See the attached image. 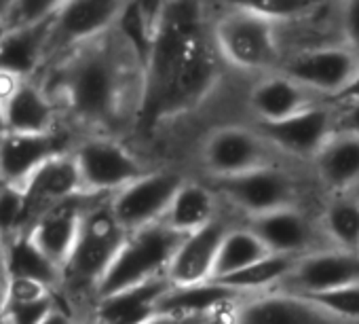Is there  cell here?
Listing matches in <instances>:
<instances>
[{
    "label": "cell",
    "instance_id": "1",
    "mask_svg": "<svg viewBox=\"0 0 359 324\" xmlns=\"http://www.w3.org/2000/svg\"><path fill=\"white\" fill-rule=\"evenodd\" d=\"M218 62L205 41L197 0H169L158 11L150 60L144 66L140 125L152 129L195 108L214 87Z\"/></svg>",
    "mask_w": 359,
    "mask_h": 324
},
{
    "label": "cell",
    "instance_id": "2",
    "mask_svg": "<svg viewBox=\"0 0 359 324\" xmlns=\"http://www.w3.org/2000/svg\"><path fill=\"white\" fill-rule=\"evenodd\" d=\"M91 43L57 56L34 79L60 112L64 108L79 121L104 125L118 115L123 79L114 56Z\"/></svg>",
    "mask_w": 359,
    "mask_h": 324
},
{
    "label": "cell",
    "instance_id": "3",
    "mask_svg": "<svg viewBox=\"0 0 359 324\" xmlns=\"http://www.w3.org/2000/svg\"><path fill=\"white\" fill-rule=\"evenodd\" d=\"M129 231L108 204H87L74 248L62 267V288L95 292L102 276L114 261Z\"/></svg>",
    "mask_w": 359,
    "mask_h": 324
},
{
    "label": "cell",
    "instance_id": "4",
    "mask_svg": "<svg viewBox=\"0 0 359 324\" xmlns=\"http://www.w3.org/2000/svg\"><path fill=\"white\" fill-rule=\"evenodd\" d=\"M182 238V233L173 231L165 223H152L148 227L131 231L116 252L114 261L102 276L93 292L95 301L161 278L158 273L167 269Z\"/></svg>",
    "mask_w": 359,
    "mask_h": 324
},
{
    "label": "cell",
    "instance_id": "5",
    "mask_svg": "<svg viewBox=\"0 0 359 324\" xmlns=\"http://www.w3.org/2000/svg\"><path fill=\"white\" fill-rule=\"evenodd\" d=\"M125 5L127 0H66L49 24L45 66L57 56L102 37L116 24Z\"/></svg>",
    "mask_w": 359,
    "mask_h": 324
},
{
    "label": "cell",
    "instance_id": "6",
    "mask_svg": "<svg viewBox=\"0 0 359 324\" xmlns=\"http://www.w3.org/2000/svg\"><path fill=\"white\" fill-rule=\"evenodd\" d=\"M81 172L83 189L91 195L116 193L148 174L140 161L110 138H87L72 150Z\"/></svg>",
    "mask_w": 359,
    "mask_h": 324
},
{
    "label": "cell",
    "instance_id": "7",
    "mask_svg": "<svg viewBox=\"0 0 359 324\" xmlns=\"http://www.w3.org/2000/svg\"><path fill=\"white\" fill-rule=\"evenodd\" d=\"M216 43L220 53L245 70L266 68L277 60V41L271 20L250 11L235 9L216 24Z\"/></svg>",
    "mask_w": 359,
    "mask_h": 324
},
{
    "label": "cell",
    "instance_id": "8",
    "mask_svg": "<svg viewBox=\"0 0 359 324\" xmlns=\"http://www.w3.org/2000/svg\"><path fill=\"white\" fill-rule=\"evenodd\" d=\"M182 176L173 172L144 174L114 193L110 200L112 212L129 233L158 223V219L169 210L173 195L182 187Z\"/></svg>",
    "mask_w": 359,
    "mask_h": 324
},
{
    "label": "cell",
    "instance_id": "9",
    "mask_svg": "<svg viewBox=\"0 0 359 324\" xmlns=\"http://www.w3.org/2000/svg\"><path fill=\"white\" fill-rule=\"evenodd\" d=\"M22 189L26 195V210H24V223H22V233H24L49 208L85 193L72 150H64L47 159L43 166H39L28 176Z\"/></svg>",
    "mask_w": 359,
    "mask_h": 324
},
{
    "label": "cell",
    "instance_id": "10",
    "mask_svg": "<svg viewBox=\"0 0 359 324\" xmlns=\"http://www.w3.org/2000/svg\"><path fill=\"white\" fill-rule=\"evenodd\" d=\"M220 191L252 216L290 208L294 200L292 179L269 166H260L239 176L220 179Z\"/></svg>",
    "mask_w": 359,
    "mask_h": 324
},
{
    "label": "cell",
    "instance_id": "11",
    "mask_svg": "<svg viewBox=\"0 0 359 324\" xmlns=\"http://www.w3.org/2000/svg\"><path fill=\"white\" fill-rule=\"evenodd\" d=\"M64 150H68L66 136L60 129L47 134H0V181L22 187L39 166Z\"/></svg>",
    "mask_w": 359,
    "mask_h": 324
},
{
    "label": "cell",
    "instance_id": "12",
    "mask_svg": "<svg viewBox=\"0 0 359 324\" xmlns=\"http://www.w3.org/2000/svg\"><path fill=\"white\" fill-rule=\"evenodd\" d=\"M224 235L226 229L216 219L210 225L184 235L167 265V280L173 286H191L212 280Z\"/></svg>",
    "mask_w": 359,
    "mask_h": 324
},
{
    "label": "cell",
    "instance_id": "13",
    "mask_svg": "<svg viewBox=\"0 0 359 324\" xmlns=\"http://www.w3.org/2000/svg\"><path fill=\"white\" fill-rule=\"evenodd\" d=\"M205 166L218 179H231L264 166V146L245 127H222L205 144Z\"/></svg>",
    "mask_w": 359,
    "mask_h": 324
},
{
    "label": "cell",
    "instance_id": "14",
    "mask_svg": "<svg viewBox=\"0 0 359 324\" xmlns=\"http://www.w3.org/2000/svg\"><path fill=\"white\" fill-rule=\"evenodd\" d=\"M260 134L285 153L317 155L330 140L332 119L323 108H302L279 121H260Z\"/></svg>",
    "mask_w": 359,
    "mask_h": 324
},
{
    "label": "cell",
    "instance_id": "15",
    "mask_svg": "<svg viewBox=\"0 0 359 324\" xmlns=\"http://www.w3.org/2000/svg\"><path fill=\"white\" fill-rule=\"evenodd\" d=\"M169 288V280L154 278L150 282L97 299L89 324H148L158 316V301Z\"/></svg>",
    "mask_w": 359,
    "mask_h": 324
},
{
    "label": "cell",
    "instance_id": "16",
    "mask_svg": "<svg viewBox=\"0 0 359 324\" xmlns=\"http://www.w3.org/2000/svg\"><path fill=\"white\" fill-rule=\"evenodd\" d=\"M87 195L83 193L76 197H70L53 208H49L43 216L36 219V223L28 229L30 238L36 242V246L53 259L60 267L68 261L79 229H81V219L87 208Z\"/></svg>",
    "mask_w": 359,
    "mask_h": 324
},
{
    "label": "cell",
    "instance_id": "17",
    "mask_svg": "<svg viewBox=\"0 0 359 324\" xmlns=\"http://www.w3.org/2000/svg\"><path fill=\"white\" fill-rule=\"evenodd\" d=\"M355 70V56L340 47L306 51L294 58L287 66L292 81L327 93H338L351 81Z\"/></svg>",
    "mask_w": 359,
    "mask_h": 324
},
{
    "label": "cell",
    "instance_id": "18",
    "mask_svg": "<svg viewBox=\"0 0 359 324\" xmlns=\"http://www.w3.org/2000/svg\"><path fill=\"white\" fill-rule=\"evenodd\" d=\"M233 324H336L334 316L296 294H271L241 305Z\"/></svg>",
    "mask_w": 359,
    "mask_h": 324
},
{
    "label": "cell",
    "instance_id": "19",
    "mask_svg": "<svg viewBox=\"0 0 359 324\" xmlns=\"http://www.w3.org/2000/svg\"><path fill=\"white\" fill-rule=\"evenodd\" d=\"M292 276L300 294L353 284L359 282V254L348 250L309 254L294 267Z\"/></svg>",
    "mask_w": 359,
    "mask_h": 324
},
{
    "label": "cell",
    "instance_id": "20",
    "mask_svg": "<svg viewBox=\"0 0 359 324\" xmlns=\"http://www.w3.org/2000/svg\"><path fill=\"white\" fill-rule=\"evenodd\" d=\"M7 129L22 134H47L57 129L60 110L41 81L26 79L5 108Z\"/></svg>",
    "mask_w": 359,
    "mask_h": 324
},
{
    "label": "cell",
    "instance_id": "21",
    "mask_svg": "<svg viewBox=\"0 0 359 324\" xmlns=\"http://www.w3.org/2000/svg\"><path fill=\"white\" fill-rule=\"evenodd\" d=\"M49 24L51 20L11 28L7 39L0 43V68L15 72L24 79H34L47 60Z\"/></svg>",
    "mask_w": 359,
    "mask_h": 324
},
{
    "label": "cell",
    "instance_id": "22",
    "mask_svg": "<svg viewBox=\"0 0 359 324\" xmlns=\"http://www.w3.org/2000/svg\"><path fill=\"white\" fill-rule=\"evenodd\" d=\"M239 290L218 282L208 280L191 286H173L158 301V316H197L203 318L224 303L233 301Z\"/></svg>",
    "mask_w": 359,
    "mask_h": 324
},
{
    "label": "cell",
    "instance_id": "23",
    "mask_svg": "<svg viewBox=\"0 0 359 324\" xmlns=\"http://www.w3.org/2000/svg\"><path fill=\"white\" fill-rule=\"evenodd\" d=\"M250 229L262 240L269 252L277 254H294L306 248L313 235L306 219L292 208H281L254 216Z\"/></svg>",
    "mask_w": 359,
    "mask_h": 324
},
{
    "label": "cell",
    "instance_id": "24",
    "mask_svg": "<svg viewBox=\"0 0 359 324\" xmlns=\"http://www.w3.org/2000/svg\"><path fill=\"white\" fill-rule=\"evenodd\" d=\"M317 170L321 181L336 191L355 185L359 181V136L330 138L317 153Z\"/></svg>",
    "mask_w": 359,
    "mask_h": 324
},
{
    "label": "cell",
    "instance_id": "25",
    "mask_svg": "<svg viewBox=\"0 0 359 324\" xmlns=\"http://www.w3.org/2000/svg\"><path fill=\"white\" fill-rule=\"evenodd\" d=\"M9 242V259H7V278H32L47 284L53 290L62 288V267L49 259L28 231L15 233Z\"/></svg>",
    "mask_w": 359,
    "mask_h": 324
},
{
    "label": "cell",
    "instance_id": "26",
    "mask_svg": "<svg viewBox=\"0 0 359 324\" xmlns=\"http://www.w3.org/2000/svg\"><path fill=\"white\" fill-rule=\"evenodd\" d=\"M214 197L212 193L195 183H182L173 195V202L169 210L165 212V225H169L173 231L189 235L214 221Z\"/></svg>",
    "mask_w": 359,
    "mask_h": 324
},
{
    "label": "cell",
    "instance_id": "27",
    "mask_svg": "<svg viewBox=\"0 0 359 324\" xmlns=\"http://www.w3.org/2000/svg\"><path fill=\"white\" fill-rule=\"evenodd\" d=\"M250 104L260 121H279L304 108V96L292 79H266L254 87Z\"/></svg>",
    "mask_w": 359,
    "mask_h": 324
},
{
    "label": "cell",
    "instance_id": "28",
    "mask_svg": "<svg viewBox=\"0 0 359 324\" xmlns=\"http://www.w3.org/2000/svg\"><path fill=\"white\" fill-rule=\"evenodd\" d=\"M266 254H269V248L262 244V240L252 229L226 231V235L220 244V250H218V259H216L212 280L231 276V273L260 261Z\"/></svg>",
    "mask_w": 359,
    "mask_h": 324
},
{
    "label": "cell",
    "instance_id": "29",
    "mask_svg": "<svg viewBox=\"0 0 359 324\" xmlns=\"http://www.w3.org/2000/svg\"><path fill=\"white\" fill-rule=\"evenodd\" d=\"M294 259L292 254H277V252H269L266 257H262L260 261L231 273L224 278H216L218 282L243 292V290H254V288H264L271 286L279 280H283L285 276H290L294 271Z\"/></svg>",
    "mask_w": 359,
    "mask_h": 324
},
{
    "label": "cell",
    "instance_id": "30",
    "mask_svg": "<svg viewBox=\"0 0 359 324\" xmlns=\"http://www.w3.org/2000/svg\"><path fill=\"white\" fill-rule=\"evenodd\" d=\"M116 24H118V30H121L125 43L131 47L135 60L144 68L148 64V60H150V51H152V43H154V26H156V20L152 22L146 15V7H144L142 0H127V5L121 11Z\"/></svg>",
    "mask_w": 359,
    "mask_h": 324
},
{
    "label": "cell",
    "instance_id": "31",
    "mask_svg": "<svg viewBox=\"0 0 359 324\" xmlns=\"http://www.w3.org/2000/svg\"><path fill=\"white\" fill-rule=\"evenodd\" d=\"M325 231L340 246V250H359V202L338 197L323 214Z\"/></svg>",
    "mask_w": 359,
    "mask_h": 324
},
{
    "label": "cell",
    "instance_id": "32",
    "mask_svg": "<svg viewBox=\"0 0 359 324\" xmlns=\"http://www.w3.org/2000/svg\"><path fill=\"white\" fill-rule=\"evenodd\" d=\"M321 307L325 313L344 320H359V282L336 286L321 292H304L300 294Z\"/></svg>",
    "mask_w": 359,
    "mask_h": 324
},
{
    "label": "cell",
    "instance_id": "33",
    "mask_svg": "<svg viewBox=\"0 0 359 324\" xmlns=\"http://www.w3.org/2000/svg\"><path fill=\"white\" fill-rule=\"evenodd\" d=\"M233 9L250 11L266 20H292L311 11L317 0H222Z\"/></svg>",
    "mask_w": 359,
    "mask_h": 324
},
{
    "label": "cell",
    "instance_id": "34",
    "mask_svg": "<svg viewBox=\"0 0 359 324\" xmlns=\"http://www.w3.org/2000/svg\"><path fill=\"white\" fill-rule=\"evenodd\" d=\"M26 210V195L24 189L18 185H5L0 189V233L7 240L15 233H22Z\"/></svg>",
    "mask_w": 359,
    "mask_h": 324
},
{
    "label": "cell",
    "instance_id": "35",
    "mask_svg": "<svg viewBox=\"0 0 359 324\" xmlns=\"http://www.w3.org/2000/svg\"><path fill=\"white\" fill-rule=\"evenodd\" d=\"M55 292L34 299V301H3L7 324H41L45 316L57 305Z\"/></svg>",
    "mask_w": 359,
    "mask_h": 324
},
{
    "label": "cell",
    "instance_id": "36",
    "mask_svg": "<svg viewBox=\"0 0 359 324\" xmlns=\"http://www.w3.org/2000/svg\"><path fill=\"white\" fill-rule=\"evenodd\" d=\"M66 0H18L11 15H9V26L11 28H22V26H32L51 20Z\"/></svg>",
    "mask_w": 359,
    "mask_h": 324
},
{
    "label": "cell",
    "instance_id": "37",
    "mask_svg": "<svg viewBox=\"0 0 359 324\" xmlns=\"http://www.w3.org/2000/svg\"><path fill=\"white\" fill-rule=\"evenodd\" d=\"M51 292H57V290L49 288L47 284H43L39 280L11 276V278H7L5 301H34V299L47 297Z\"/></svg>",
    "mask_w": 359,
    "mask_h": 324
},
{
    "label": "cell",
    "instance_id": "38",
    "mask_svg": "<svg viewBox=\"0 0 359 324\" xmlns=\"http://www.w3.org/2000/svg\"><path fill=\"white\" fill-rule=\"evenodd\" d=\"M342 28L348 45L359 51V0H346L342 11Z\"/></svg>",
    "mask_w": 359,
    "mask_h": 324
},
{
    "label": "cell",
    "instance_id": "39",
    "mask_svg": "<svg viewBox=\"0 0 359 324\" xmlns=\"http://www.w3.org/2000/svg\"><path fill=\"white\" fill-rule=\"evenodd\" d=\"M26 79L15 74V72H9V70H3L0 68V106L7 108V104L11 102V98L18 93V89L22 87Z\"/></svg>",
    "mask_w": 359,
    "mask_h": 324
},
{
    "label": "cell",
    "instance_id": "40",
    "mask_svg": "<svg viewBox=\"0 0 359 324\" xmlns=\"http://www.w3.org/2000/svg\"><path fill=\"white\" fill-rule=\"evenodd\" d=\"M332 100L334 102H340V104H351V102H357L359 100V68L355 70V74L351 77V81L338 93H334Z\"/></svg>",
    "mask_w": 359,
    "mask_h": 324
},
{
    "label": "cell",
    "instance_id": "41",
    "mask_svg": "<svg viewBox=\"0 0 359 324\" xmlns=\"http://www.w3.org/2000/svg\"><path fill=\"white\" fill-rule=\"evenodd\" d=\"M340 125L344 129V134H353L359 136V100L346 104V110L340 119Z\"/></svg>",
    "mask_w": 359,
    "mask_h": 324
},
{
    "label": "cell",
    "instance_id": "42",
    "mask_svg": "<svg viewBox=\"0 0 359 324\" xmlns=\"http://www.w3.org/2000/svg\"><path fill=\"white\" fill-rule=\"evenodd\" d=\"M41 324H76V322H74L72 313H70L68 309H64V307L57 303V305L45 316V320H43Z\"/></svg>",
    "mask_w": 359,
    "mask_h": 324
},
{
    "label": "cell",
    "instance_id": "43",
    "mask_svg": "<svg viewBox=\"0 0 359 324\" xmlns=\"http://www.w3.org/2000/svg\"><path fill=\"white\" fill-rule=\"evenodd\" d=\"M148 324H205V320L197 316H156Z\"/></svg>",
    "mask_w": 359,
    "mask_h": 324
},
{
    "label": "cell",
    "instance_id": "44",
    "mask_svg": "<svg viewBox=\"0 0 359 324\" xmlns=\"http://www.w3.org/2000/svg\"><path fill=\"white\" fill-rule=\"evenodd\" d=\"M7 259H9V242L0 233V278L7 280Z\"/></svg>",
    "mask_w": 359,
    "mask_h": 324
},
{
    "label": "cell",
    "instance_id": "45",
    "mask_svg": "<svg viewBox=\"0 0 359 324\" xmlns=\"http://www.w3.org/2000/svg\"><path fill=\"white\" fill-rule=\"evenodd\" d=\"M18 0H0V20H9Z\"/></svg>",
    "mask_w": 359,
    "mask_h": 324
},
{
    "label": "cell",
    "instance_id": "46",
    "mask_svg": "<svg viewBox=\"0 0 359 324\" xmlns=\"http://www.w3.org/2000/svg\"><path fill=\"white\" fill-rule=\"evenodd\" d=\"M11 32V26H9V22L7 20H0V43H3L5 39H7V34Z\"/></svg>",
    "mask_w": 359,
    "mask_h": 324
},
{
    "label": "cell",
    "instance_id": "47",
    "mask_svg": "<svg viewBox=\"0 0 359 324\" xmlns=\"http://www.w3.org/2000/svg\"><path fill=\"white\" fill-rule=\"evenodd\" d=\"M5 131H9L7 129V117H5V108L0 106V134H5Z\"/></svg>",
    "mask_w": 359,
    "mask_h": 324
},
{
    "label": "cell",
    "instance_id": "48",
    "mask_svg": "<svg viewBox=\"0 0 359 324\" xmlns=\"http://www.w3.org/2000/svg\"><path fill=\"white\" fill-rule=\"evenodd\" d=\"M5 288H7V280L0 278V301H5Z\"/></svg>",
    "mask_w": 359,
    "mask_h": 324
},
{
    "label": "cell",
    "instance_id": "49",
    "mask_svg": "<svg viewBox=\"0 0 359 324\" xmlns=\"http://www.w3.org/2000/svg\"><path fill=\"white\" fill-rule=\"evenodd\" d=\"M0 324H7L5 322V311H3V301H0Z\"/></svg>",
    "mask_w": 359,
    "mask_h": 324
},
{
    "label": "cell",
    "instance_id": "50",
    "mask_svg": "<svg viewBox=\"0 0 359 324\" xmlns=\"http://www.w3.org/2000/svg\"><path fill=\"white\" fill-rule=\"evenodd\" d=\"M5 185H7V183H5V181H0V189H3V187H5Z\"/></svg>",
    "mask_w": 359,
    "mask_h": 324
}]
</instances>
